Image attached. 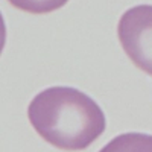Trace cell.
Masks as SVG:
<instances>
[{"instance_id": "cell-1", "label": "cell", "mask_w": 152, "mask_h": 152, "mask_svg": "<svg viewBox=\"0 0 152 152\" xmlns=\"http://www.w3.org/2000/svg\"><path fill=\"white\" fill-rule=\"evenodd\" d=\"M28 117L43 140L62 151L87 149L105 131V114L94 100L72 87H50L29 104Z\"/></svg>"}, {"instance_id": "cell-2", "label": "cell", "mask_w": 152, "mask_h": 152, "mask_svg": "<svg viewBox=\"0 0 152 152\" xmlns=\"http://www.w3.org/2000/svg\"><path fill=\"white\" fill-rule=\"evenodd\" d=\"M117 35L134 66L152 76V5H137L125 11Z\"/></svg>"}, {"instance_id": "cell-3", "label": "cell", "mask_w": 152, "mask_h": 152, "mask_svg": "<svg viewBox=\"0 0 152 152\" xmlns=\"http://www.w3.org/2000/svg\"><path fill=\"white\" fill-rule=\"evenodd\" d=\"M99 152H152V135L125 132L110 140Z\"/></svg>"}, {"instance_id": "cell-4", "label": "cell", "mask_w": 152, "mask_h": 152, "mask_svg": "<svg viewBox=\"0 0 152 152\" xmlns=\"http://www.w3.org/2000/svg\"><path fill=\"white\" fill-rule=\"evenodd\" d=\"M17 9L31 12V14H47L64 6L69 0H8Z\"/></svg>"}, {"instance_id": "cell-5", "label": "cell", "mask_w": 152, "mask_h": 152, "mask_svg": "<svg viewBox=\"0 0 152 152\" xmlns=\"http://www.w3.org/2000/svg\"><path fill=\"white\" fill-rule=\"evenodd\" d=\"M5 40H6V26H5V20H3L2 14H0V53L3 50Z\"/></svg>"}]
</instances>
